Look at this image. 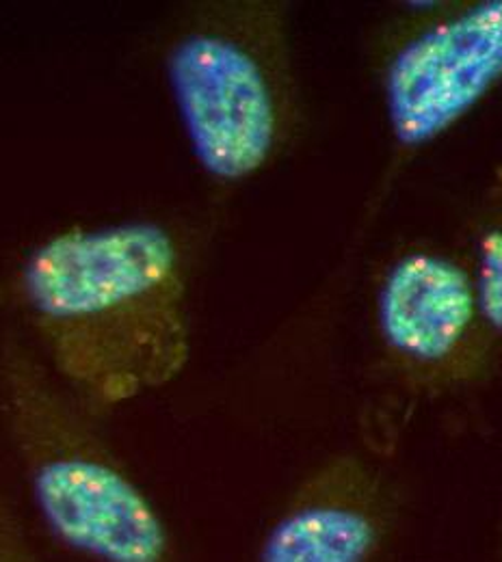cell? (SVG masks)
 Returning <instances> with one entry per match:
<instances>
[{
  "mask_svg": "<svg viewBox=\"0 0 502 562\" xmlns=\"http://www.w3.org/2000/svg\"><path fill=\"white\" fill-rule=\"evenodd\" d=\"M372 334L379 374L408 401L466 398L502 370L466 254L435 243H412L388 260Z\"/></svg>",
  "mask_w": 502,
  "mask_h": 562,
  "instance_id": "cell-4",
  "label": "cell"
},
{
  "mask_svg": "<svg viewBox=\"0 0 502 562\" xmlns=\"http://www.w3.org/2000/svg\"><path fill=\"white\" fill-rule=\"evenodd\" d=\"M163 70L191 154L216 184L256 178L297 137L288 2L189 4L169 29Z\"/></svg>",
  "mask_w": 502,
  "mask_h": 562,
  "instance_id": "cell-3",
  "label": "cell"
},
{
  "mask_svg": "<svg viewBox=\"0 0 502 562\" xmlns=\"http://www.w3.org/2000/svg\"><path fill=\"white\" fill-rule=\"evenodd\" d=\"M0 412L48 535L82 562H182L158 506L98 418L15 334L0 342Z\"/></svg>",
  "mask_w": 502,
  "mask_h": 562,
  "instance_id": "cell-2",
  "label": "cell"
},
{
  "mask_svg": "<svg viewBox=\"0 0 502 562\" xmlns=\"http://www.w3.org/2000/svg\"><path fill=\"white\" fill-rule=\"evenodd\" d=\"M0 562H46L4 493H0Z\"/></svg>",
  "mask_w": 502,
  "mask_h": 562,
  "instance_id": "cell-8",
  "label": "cell"
},
{
  "mask_svg": "<svg viewBox=\"0 0 502 562\" xmlns=\"http://www.w3.org/2000/svg\"><path fill=\"white\" fill-rule=\"evenodd\" d=\"M483 316L502 351V187L492 191L470 223L468 251H464Z\"/></svg>",
  "mask_w": 502,
  "mask_h": 562,
  "instance_id": "cell-7",
  "label": "cell"
},
{
  "mask_svg": "<svg viewBox=\"0 0 502 562\" xmlns=\"http://www.w3.org/2000/svg\"><path fill=\"white\" fill-rule=\"evenodd\" d=\"M494 562H502V517L497 528V548H494Z\"/></svg>",
  "mask_w": 502,
  "mask_h": 562,
  "instance_id": "cell-9",
  "label": "cell"
},
{
  "mask_svg": "<svg viewBox=\"0 0 502 562\" xmlns=\"http://www.w3.org/2000/svg\"><path fill=\"white\" fill-rule=\"evenodd\" d=\"M191 260L163 221L76 225L20 262L4 303L93 418L176 381L191 359Z\"/></svg>",
  "mask_w": 502,
  "mask_h": 562,
  "instance_id": "cell-1",
  "label": "cell"
},
{
  "mask_svg": "<svg viewBox=\"0 0 502 562\" xmlns=\"http://www.w3.org/2000/svg\"><path fill=\"white\" fill-rule=\"evenodd\" d=\"M397 154L444 137L502 85V0L403 2L368 42Z\"/></svg>",
  "mask_w": 502,
  "mask_h": 562,
  "instance_id": "cell-5",
  "label": "cell"
},
{
  "mask_svg": "<svg viewBox=\"0 0 502 562\" xmlns=\"http://www.w3.org/2000/svg\"><path fill=\"white\" fill-rule=\"evenodd\" d=\"M386 474L356 452L319 463L267 526L254 562H377L397 526Z\"/></svg>",
  "mask_w": 502,
  "mask_h": 562,
  "instance_id": "cell-6",
  "label": "cell"
}]
</instances>
